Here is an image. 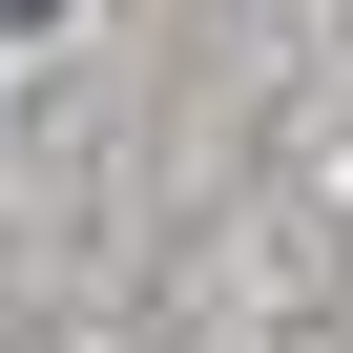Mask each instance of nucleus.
Instances as JSON below:
<instances>
[{"mask_svg":"<svg viewBox=\"0 0 353 353\" xmlns=\"http://www.w3.org/2000/svg\"><path fill=\"white\" fill-rule=\"evenodd\" d=\"M0 21H63V0H0Z\"/></svg>","mask_w":353,"mask_h":353,"instance_id":"obj_1","label":"nucleus"}]
</instances>
